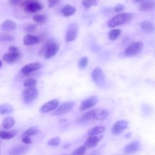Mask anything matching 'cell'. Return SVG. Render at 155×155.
<instances>
[{"instance_id": "1", "label": "cell", "mask_w": 155, "mask_h": 155, "mask_svg": "<svg viewBox=\"0 0 155 155\" xmlns=\"http://www.w3.org/2000/svg\"><path fill=\"white\" fill-rule=\"evenodd\" d=\"M133 17V15L131 13H120L113 16L108 22V26L110 28H114L118 25L125 24Z\"/></svg>"}, {"instance_id": "2", "label": "cell", "mask_w": 155, "mask_h": 155, "mask_svg": "<svg viewBox=\"0 0 155 155\" xmlns=\"http://www.w3.org/2000/svg\"><path fill=\"white\" fill-rule=\"evenodd\" d=\"M59 48V44L55 41L49 40L42 48V53L45 59H48L56 54Z\"/></svg>"}, {"instance_id": "3", "label": "cell", "mask_w": 155, "mask_h": 155, "mask_svg": "<svg viewBox=\"0 0 155 155\" xmlns=\"http://www.w3.org/2000/svg\"><path fill=\"white\" fill-rule=\"evenodd\" d=\"M24 10L28 13H36L42 8V5L38 1H24L21 4Z\"/></svg>"}, {"instance_id": "4", "label": "cell", "mask_w": 155, "mask_h": 155, "mask_svg": "<svg viewBox=\"0 0 155 155\" xmlns=\"http://www.w3.org/2000/svg\"><path fill=\"white\" fill-rule=\"evenodd\" d=\"M91 78L93 82L99 87H103L105 84V77L102 70L96 67L91 72Z\"/></svg>"}, {"instance_id": "5", "label": "cell", "mask_w": 155, "mask_h": 155, "mask_svg": "<svg viewBox=\"0 0 155 155\" xmlns=\"http://www.w3.org/2000/svg\"><path fill=\"white\" fill-rule=\"evenodd\" d=\"M143 45L142 42H134L130 44L124 50V54L127 56H133L138 54L143 48Z\"/></svg>"}, {"instance_id": "6", "label": "cell", "mask_w": 155, "mask_h": 155, "mask_svg": "<svg viewBox=\"0 0 155 155\" xmlns=\"http://www.w3.org/2000/svg\"><path fill=\"white\" fill-rule=\"evenodd\" d=\"M38 97V90L35 87H28L23 91V99L25 104H30Z\"/></svg>"}, {"instance_id": "7", "label": "cell", "mask_w": 155, "mask_h": 155, "mask_svg": "<svg viewBox=\"0 0 155 155\" xmlns=\"http://www.w3.org/2000/svg\"><path fill=\"white\" fill-rule=\"evenodd\" d=\"M74 105L75 102L73 101L64 102L59 106L58 108L52 113V114L54 116H59L66 114L73 109Z\"/></svg>"}, {"instance_id": "8", "label": "cell", "mask_w": 155, "mask_h": 155, "mask_svg": "<svg viewBox=\"0 0 155 155\" xmlns=\"http://www.w3.org/2000/svg\"><path fill=\"white\" fill-rule=\"evenodd\" d=\"M78 34V26L75 23H71L69 25L68 28L66 31L65 40L69 42L74 41Z\"/></svg>"}, {"instance_id": "9", "label": "cell", "mask_w": 155, "mask_h": 155, "mask_svg": "<svg viewBox=\"0 0 155 155\" xmlns=\"http://www.w3.org/2000/svg\"><path fill=\"white\" fill-rule=\"evenodd\" d=\"M128 126V123L126 120H120L117 121L112 127L111 132L114 135H118L125 130Z\"/></svg>"}, {"instance_id": "10", "label": "cell", "mask_w": 155, "mask_h": 155, "mask_svg": "<svg viewBox=\"0 0 155 155\" xmlns=\"http://www.w3.org/2000/svg\"><path fill=\"white\" fill-rule=\"evenodd\" d=\"M42 67V65L40 62H32V63L28 64L25 65V66H24L21 68V71L22 73H23L24 74L28 75V74H30L31 73L40 69Z\"/></svg>"}, {"instance_id": "11", "label": "cell", "mask_w": 155, "mask_h": 155, "mask_svg": "<svg viewBox=\"0 0 155 155\" xmlns=\"http://www.w3.org/2000/svg\"><path fill=\"white\" fill-rule=\"evenodd\" d=\"M98 101V97L95 96H92L89 97L88 98L84 100L80 106V110L84 111L86 110L94 105H95Z\"/></svg>"}, {"instance_id": "12", "label": "cell", "mask_w": 155, "mask_h": 155, "mask_svg": "<svg viewBox=\"0 0 155 155\" xmlns=\"http://www.w3.org/2000/svg\"><path fill=\"white\" fill-rule=\"evenodd\" d=\"M59 105V101L56 99H52L45 104H44L40 109L42 113H48L54 110Z\"/></svg>"}, {"instance_id": "13", "label": "cell", "mask_w": 155, "mask_h": 155, "mask_svg": "<svg viewBox=\"0 0 155 155\" xmlns=\"http://www.w3.org/2000/svg\"><path fill=\"white\" fill-rule=\"evenodd\" d=\"M109 111L106 109L97 108L93 110V116L94 120H101L106 119L108 116Z\"/></svg>"}, {"instance_id": "14", "label": "cell", "mask_w": 155, "mask_h": 155, "mask_svg": "<svg viewBox=\"0 0 155 155\" xmlns=\"http://www.w3.org/2000/svg\"><path fill=\"white\" fill-rule=\"evenodd\" d=\"M19 52H8L3 55V60L7 64L15 62L19 57Z\"/></svg>"}, {"instance_id": "15", "label": "cell", "mask_w": 155, "mask_h": 155, "mask_svg": "<svg viewBox=\"0 0 155 155\" xmlns=\"http://www.w3.org/2000/svg\"><path fill=\"white\" fill-rule=\"evenodd\" d=\"M139 3V10L143 12L151 11L155 8V2L153 1H142Z\"/></svg>"}, {"instance_id": "16", "label": "cell", "mask_w": 155, "mask_h": 155, "mask_svg": "<svg viewBox=\"0 0 155 155\" xmlns=\"http://www.w3.org/2000/svg\"><path fill=\"white\" fill-rule=\"evenodd\" d=\"M94 120V119L93 116V110H90V111L85 113L81 117H80L77 120V122L79 124L84 125V124H88Z\"/></svg>"}, {"instance_id": "17", "label": "cell", "mask_w": 155, "mask_h": 155, "mask_svg": "<svg viewBox=\"0 0 155 155\" xmlns=\"http://www.w3.org/2000/svg\"><path fill=\"white\" fill-rule=\"evenodd\" d=\"M103 137L102 136H90L86 142H85V147L88 148H93L96 147L98 142L102 139Z\"/></svg>"}, {"instance_id": "18", "label": "cell", "mask_w": 155, "mask_h": 155, "mask_svg": "<svg viewBox=\"0 0 155 155\" xmlns=\"http://www.w3.org/2000/svg\"><path fill=\"white\" fill-rule=\"evenodd\" d=\"M140 148V143L138 141H133L128 144L124 148V152L126 153H133L139 150Z\"/></svg>"}, {"instance_id": "19", "label": "cell", "mask_w": 155, "mask_h": 155, "mask_svg": "<svg viewBox=\"0 0 155 155\" xmlns=\"http://www.w3.org/2000/svg\"><path fill=\"white\" fill-rule=\"evenodd\" d=\"M39 42V39L33 35L27 34L23 38V43L25 45L30 46L38 44Z\"/></svg>"}, {"instance_id": "20", "label": "cell", "mask_w": 155, "mask_h": 155, "mask_svg": "<svg viewBox=\"0 0 155 155\" xmlns=\"http://www.w3.org/2000/svg\"><path fill=\"white\" fill-rule=\"evenodd\" d=\"M28 151V147L24 145H18L13 147L10 152V155H22Z\"/></svg>"}, {"instance_id": "21", "label": "cell", "mask_w": 155, "mask_h": 155, "mask_svg": "<svg viewBox=\"0 0 155 155\" xmlns=\"http://www.w3.org/2000/svg\"><path fill=\"white\" fill-rule=\"evenodd\" d=\"M16 28V24L10 20H6L2 22L1 28L4 31H13Z\"/></svg>"}, {"instance_id": "22", "label": "cell", "mask_w": 155, "mask_h": 155, "mask_svg": "<svg viewBox=\"0 0 155 155\" xmlns=\"http://www.w3.org/2000/svg\"><path fill=\"white\" fill-rule=\"evenodd\" d=\"M61 13L65 17H68L73 15L76 12V8L71 5H65L61 10Z\"/></svg>"}, {"instance_id": "23", "label": "cell", "mask_w": 155, "mask_h": 155, "mask_svg": "<svg viewBox=\"0 0 155 155\" xmlns=\"http://www.w3.org/2000/svg\"><path fill=\"white\" fill-rule=\"evenodd\" d=\"M140 27L142 30L147 33H153L155 30V28L153 24L148 21H144L142 22L140 24Z\"/></svg>"}, {"instance_id": "24", "label": "cell", "mask_w": 155, "mask_h": 155, "mask_svg": "<svg viewBox=\"0 0 155 155\" xmlns=\"http://www.w3.org/2000/svg\"><path fill=\"white\" fill-rule=\"evenodd\" d=\"M17 134V131L15 130L12 131H4L0 130V138L5 140H9L14 137Z\"/></svg>"}, {"instance_id": "25", "label": "cell", "mask_w": 155, "mask_h": 155, "mask_svg": "<svg viewBox=\"0 0 155 155\" xmlns=\"http://www.w3.org/2000/svg\"><path fill=\"white\" fill-rule=\"evenodd\" d=\"M15 124V120L13 117H7L3 120L2 122V126L4 128L8 130L13 127Z\"/></svg>"}, {"instance_id": "26", "label": "cell", "mask_w": 155, "mask_h": 155, "mask_svg": "<svg viewBox=\"0 0 155 155\" xmlns=\"http://www.w3.org/2000/svg\"><path fill=\"white\" fill-rule=\"evenodd\" d=\"M14 110L12 105L8 104H4L0 105V114H5L12 113Z\"/></svg>"}, {"instance_id": "27", "label": "cell", "mask_w": 155, "mask_h": 155, "mask_svg": "<svg viewBox=\"0 0 155 155\" xmlns=\"http://www.w3.org/2000/svg\"><path fill=\"white\" fill-rule=\"evenodd\" d=\"M33 21L39 25H42L45 24L47 21V18L46 15L43 14H39V15H36L33 18Z\"/></svg>"}, {"instance_id": "28", "label": "cell", "mask_w": 155, "mask_h": 155, "mask_svg": "<svg viewBox=\"0 0 155 155\" xmlns=\"http://www.w3.org/2000/svg\"><path fill=\"white\" fill-rule=\"evenodd\" d=\"M105 130V128L103 126H96L88 131L89 136H96L97 134L103 133Z\"/></svg>"}, {"instance_id": "29", "label": "cell", "mask_w": 155, "mask_h": 155, "mask_svg": "<svg viewBox=\"0 0 155 155\" xmlns=\"http://www.w3.org/2000/svg\"><path fill=\"white\" fill-rule=\"evenodd\" d=\"M39 133V129L36 127H31L27 130H26L24 133H23L22 136H31L37 134Z\"/></svg>"}, {"instance_id": "30", "label": "cell", "mask_w": 155, "mask_h": 155, "mask_svg": "<svg viewBox=\"0 0 155 155\" xmlns=\"http://www.w3.org/2000/svg\"><path fill=\"white\" fill-rule=\"evenodd\" d=\"M121 31L119 29H113L111 30L108 33V38L110 40H116L120 35Z\"/></svg>"}, {"instance_id": "31", "label": "cell", "mask_w": 155, "mask_h": 155, "mask_svg": "<svg viewBox=\"0 0 155 155\" xmlns=\"http://www.w3.org/2000/svg\"><path fill=\"white\" fill-rule=\"evenodd\" d=\"M81 3L85 8H88L92 6L96 5L97 1L95 0H84Z\"/></svg>"}, {"instance_id": "32", "label": "cell", "mask_w": 155, "mask_h": 155, "mask_svg": "<svg viewBox=\"0 0 155 155\" xmlns=\"http://www.w3.org/2000/svg\"><path fill=\"white\" fill-rule=\"evenodd\" d=\"M13 40V37L7 33H1L0 34V41L1 42H10Z\"/></svg>"}, {"instance_id": "33", "label": "cell", "mask_w": 155, "mask_h": 155, "mask_svg": "<svg viewBox=\"0 0 155 155\" xmlns=\"http://www.w3.org/2000/svg\"><path fill=\"white\" fill-rule=\"evenodd\" d=\"M36 84V81L33 78H28L24 81V86L26 87H35Z\"/></svg>"}, {"instance_id": "34", "label": "cell", "mask_w": 155, "mask_h": 155, "mask_svg": "<svg viewBox=\"0 0 155 155\" xmlns=\"http://www.w3.org/2000/svg\"><path fill=\"white\" fill-rule=\"evenodd\" d=\"M60 143V139L59 137H54L50 139L48 141V144L51 147H56Z\"/></svg>"}, {"instance_id": "35", "label": "cell", "mask_w": 155, "mask_h": 155, "mask_svg": "<svg viewBox=\"0 0 155 155\" xmlns=\"http://www.w3.org/2000/svg\"><path fill=\"white\" fill-rule=\"evenodd\" d=\"M37 28V26L36 24H28L25 28V30L27 33H31L33 32H34Z\"/></svg>"}, {"instance_id": "36", "label": "cell", "mask_w": 155, "mask_h": 155, "mask_svg": "<svg viewBox=\"0 0 155 155\" xmlns=\"http://www.w3.org/2000/svg\"><path fill=\"white\" fill-rule=\"evenodd\" d=\"M86 150L85 146H81L76 149L72 153V155H84Z\"/></svg>"}, {"instance_id": "37", "label": "cell", "mask_w": 155, "mask_h": 155, "mask_svg": "<svg viewBox=\"0 0 155 155\" xmlns=\"http://www.w3.org/2000/svg\"><path fill=\"white\" fill-rule=\"evenodd\" d=\"M87 64H88V58L85 56L80 58L78 61V65L80 68H82L85 67Z\"/></svg>"}, {"instance_id": "38", "label": "cell", "mask_w": 155, "mask_h": 155, "mask_svg": "<svg viewBox=\"0 0 155 155\" xmlns=\"http://www.w3.org/2000/svg\"><path fill=\"white\" fill-rule=\"evenodd\" d=\"M22 141L23 143L27 144V145L31 144L32 143L31 139L30 138V137H28V136H23L22 138Z\"/></svg>"}, {"instance_id": "39", "label": "cell", "mask_w": 155, "mask_h": 155, "mask_svg": "<svg viewBox=\"0 0 155 155\" xmlns=\"http://www.w3.org/2000/svg\"><path fill=\"white\" fill-rule=\"evenodd\" d=\"M124 8H125V7L122 4H117L114 8V10L116 12H120L122 11Z\"/></svg>"}, {"instance_id": "40", "label": "cell", "mask_w": 155, "mask_h": 155, "mask_svg": "<svg viewBox=\"0 0 155 155\" xmlns=\"http://www.w3.org/2000/svg\"><path fill=\"white\" fill-rule=\"evenodd\" d=\"M8 50H9V51H10V52H19V48H18L17 47L13 46V45L9 47Z\"/></svg>"}, {"instance_id": "41", "label": "cell", "mask_w": 155, "mask_h": 155, "mask_svg": "<svg viewBox=\"0 0 155 155\" xmlns=\"http://www.w3.org/2000/svg\"><path fill=\"white\" fill-rule=\"evenodd\" d=\"M58 2V1H54V0H51L48 1V6L49 7H53L56 5V4Z\"/></svg>"}, {"instance_id": "42", "label": "cell", "mask_w": 155, "mask_h": 155, "mask_svg": "<svg viewBox=\"0 0 155 155\" xmlns=\"http://www.w3.org/2000/svg\"><path fill=\"white\" fill-rule=\"evenodd\" d=\"M10 2H11V3H13V4H17L20 3V2H21V1H10Z\"/></svg>"}, {"instance_id": "43", "label": "cell", "mask_w": 155, "mask_h": 155, "mask_svg": "<svg viewBox=\"0 0 155 155\" xmlns=\"http://www.w3.org/2000/svg\"><path fill=\"white\" fill-rule=\"evenodd\" d=\"M2 65V62L0 61V68H1Z\"/></svg>"}, {"instance_id": "44", "label": "cell", "mask_w": 155, "mask_h": 155, "mask_svg": "<svg viewBox=\"0 0 155 155\" xmlns=\"http://www.w3.org/2000/svg\"><path fill=\"white\" fill-rule=\"evenodd\" d=\"M62 155H67V154H62Z\"/></svg>"}]
</instances>
